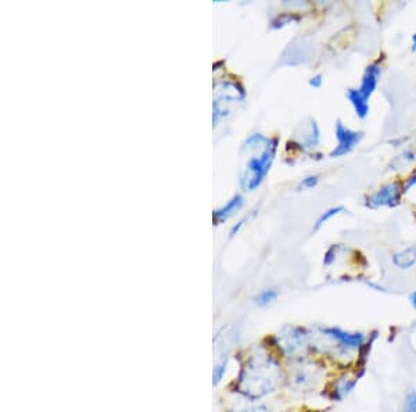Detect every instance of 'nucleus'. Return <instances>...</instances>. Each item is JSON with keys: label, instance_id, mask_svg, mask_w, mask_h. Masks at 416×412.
Listing matches in <instances>:
<instances>
[{"label": "nucleus", "instance_id": "nucleus-18", "mask_svg": "<svg viewBox=\"0 0 416 412\" xmlns=\"http://www.w3.org/2000/svg\"><path fill=\"white\" fill-rule=\"evenodd\" d=\"M416 185V174L415 175H413L410 180H408V182L406 184V187H404V192H408L413 187H415Z\"/></svg>", "mask_w": 416, "mask_h": 412}, {"label": "nucleus", "instance_id": "nucleus-8", "mask_svg": "<svg viewBox=\"0 0 416 412\" xmlns=\"http://www.w3.org/2000/svg\"><path fill=\"white\" fill-rule=\"evenodd\" d=\"M241 206H243V198L240 195L233 196L225 206L219 208V209H216V211H214V221L218 223V222L229 218L236 211H239Z\"/></svg>", "mask_w": 416, "mask_h": 412}, {"label": "nucleus", "instance_id": "nucleus-19", "mask_svg": "<svg viewBox=\"0 0 416 412\" xmlns=\"http://www.w3.org/2000/svg\"><path fill=\"white\" fill-rule=\"evenodd\" d=\"M410 301H411V306L416 310V292L411 293V296H410Z\"/></svg>", "mask_w": 416, "mask_h": 412}, {"label": "nucleus", "instance_id": "nucleus-5", "mask_svg": "<svg viewBox=\"0 0 416 412\" xmlns=\"http://www.w3.org/2000/svg\"><path fill=\"white\" fill-rule=\"evenodd\" d=\"M401 193H403V188L399 182L387 184L368 198L367 206L371 208L399 206L401 200Z\"/></svg>", "mask_w": 416, "mask_h": 412}, {"label": "nucleus", "instance_id": "nucleus-11", "mask_svg": "<svg viewBox=\"0 0 416 412\" xmlns=\"http://www.w3.org/2000/svg\"><path fill=\"white\" fill-rule=\"evenodd\" d=\"M346 211V208L343 206H337V207H332V208H329V209H326L319 218H318V221L315 222V226H314V229L315 230H318L325 222H328L329 219H332L333 216H336V215H339V214H342V212H344Z\"/></svg>", "mask_w": 416, "mask_h": 412}, {"label": "nucleus", "instance_id": "nucleus-6", "mask_svg": "<svg viewBox=\"0 0 416 412\" xmlns=\"http://www.w3.org/2000/svg\"><path fill=\"white\" fill-rule=\"evenodd\" d=\"M323 333L336 342L339 347H343L346 350H358L364 344V335L362 333H350L339 328H328L323 329Z\"/></svg>", "mask_w": 416, "mask_h": 412}, {"label": "nucleus", "instance_id": "nucleus-13", "mask_svg": "<svg viewBox=\"0 0 416 412\" xmlns=\"http://www.w3.org/2000/svg\"><path fill=\"white\" fill-rule=\"evenodd\" d=\"M404 412H416V392H408L404 403Z\"/></svg>", "mask_w": 416, "mask_h": 412}, {"label": "nucleus", "instance_id": "nucleus-7", "mask_svg": "<svg viewBox=\"0 0 416 412\" xmlns=\"http://www.w3.org/2000/svg\"><path fill=\"white\" fill-rule=\"evenodd\" d=\"M307 346V335L301 329H291L290 333L283 338V347L289 353H296Z\"/></svg>", "mask_w": 416, "mask_h": 412}, {"label": "nucleus", "instance_id": "nucleus-3", "mask_svg": "<svg viewBox=\"0 0 416 412\" xmlns=\"http://www.w3.org/2000/svg\"><path fill=\"white\" fill-rule=\"evenodd\" d=\"M381 77H382V67L379 64H371L367 67L364 72L361 86L358 89H349L346 93L347 99L354 107L355 114L361 120L367 118L369 113V99L376 90Z\"/></svg>", "mask_w": 416, "mask_h": 412}, {"label": "nucleus", "instance_id": "nucleus-10", "mask_svg": "<svg viewBox=\"0 0 416 412\" xmlns=\"http://www.w3.org/2000/svg\"><path fill=\"white\" fill-rule=\"evenodd\" d=\"M276 299H278V292L275 289H265L257 294L254 301L258 307H268L272 303H275Z\"/></svg>", "mask_w": 416, "mask_h": 412}, {"label": "nucleus", "instance_id": "nucleus-17", "mask_svg": "<svg viewBox=\"0 0 416 412\" xmlns=\"http://www.w3.org/2000/svg\"><path fill=\"white\" fill-rule=\"evenodd\" d=\"M322 82H323L322 75H315V77H312V78L310 79V85H311L312 88H321V86H322Z\"/></svg>", "mask_w": 416, "mask_h": 412}, {"label": "nucleus", "instance_id": "nucleus-1", "mask_svg": "<svg viewBox=\"0 0 416 412\" xmlns=\"http://www.w3.org/2000/svg\"><path fill=\"white\" fill-rule=\"evenodd\" d=\"M278 150V139H268L261 134L251 135L243 145L241 152L248 157L241 167L240 185L243 189L253 192L257 189L271 170Z\"/></svg>", "mask_w": 416, "mask_h": 412}, {"label": "nucleus", "instance_id": "nucleus-16", "mask_svg": "<svg viewBox=\"0 0 416 412\" xmlns=\"http://www.w3.org/2000/svg\"><path fill=\"white\" fill-rule=\"evenodd\" d=\"M225 372H226V361H222V363L215 368V374H214V383H215V385L222 379V377L225 375Z\"/></svg>", "mask_w": 416, "mask_h": 412}, {"label": "nucleus", "instance_id": "nucleus-12", "mask_svg": "<svg viewBox=\"0 0 416 412\" xmlns=\"http://www.w3.org/2000/svg\"><path fill=\"white\" fill-rule=\"evenodd\" d=\"M353 388H354V381L343 378L336 386V395L339 396V399H343L346 395H349L351 392Z\"/></svg>", "mask_w": 416, "mask_h": 412}, {"label": "nucleus", "instance_id": "nucleus-9", "mask_svg": "<svg viewBox=\"0 0 416 412\" xmlns=\"http://www.w3.org/2000/svg\"><path fill=\"white\" fill-rule=\"evenodd\" d=\"M393 262L396 267L401 269H410L416 262V247H408L393 257Z\"/></svg>", "mask_w": 416, "mask_h": 412}, {"label": "nucleus", "instance_id": "nucleus-20", "mask_svg": "<svg viewBox=\"0 0 416 412\" xmlns=\"http://www.w3.org/2000/svg\"><path fill=\"white\" fill-rule=\"evenodd\" d=\"M413 50H416V33L413 36Z\"/></svg>", "mask_w": 416, "mask_h": 412}, {"label": "nucleus", "instance_id": "nucleus-2", "mask_svg": "<svg viewBox=\"0 0 416 412\" xmlns=\"http://www.w3.org/2000/svg\"><path fill=\"white\" fill-rule=\"evenodd\" d=\"M280 381V370L278 363L268 356H258L246 364L239 389L251 399H259L273 392Z\"/></svg>", "mask_w": 416, "mask_h": 412}, {"label": "nucleus", "instance_id": "nucleus-15", "mask_svg": "<svg viewBox=\"0 0 416 412\" xmlns=\"http://www.w3.org/2000/svg\"><path fill=\"white\" fill-rule=\"evenodd\" d=\"M318 182H319V177L318 175H310L305 180H303V182H301L300 187L303 189H312V188H315L318 185Z\"/></svg>", "mask_w": 416, "mask_h": 412}, {"label": "nucleus", "instance_id": "nucleus-4", "mask_svg": "<svg viewBox=\"0 0 416 412\" xmlns=\"http://www.w3.org/2000/svg\"><path fill=\"white\" fill-rule=\"evenodd\" d=\"M362 138H364L362 132L353 131L349 127H346L342 121H337L336 122L337 146L330 153V157L332 159H339V157L347 156L349 153H351L358 146V143L362 141Z\"/></svg>", "mask_w": 416, "mask_h": 412}, {"label": "nucleus", "instance_id": "nucleus-14", "mask_svg": "<svg viewBox=\"0 0 416 412\" xmlns=\"http://www.w3.org/2000/svg\"><path fill=\"white\" fill-rule=\"evenodd\" d=\"M290 21H293V15H290V14H282V15H278V17L272 21V28H280V26L289 24Z\"/></svg>", "mask_w": 416, "mask_h": 412}]
</instances>
